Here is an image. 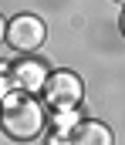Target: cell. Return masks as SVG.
Returning a JSON list of instances; mask_svg holds the SVG:
<instances>
[{
  "label": "cell",
  "instance_id": "8992f818",
  "mask_svg": "<svg viewBox=\"0 0 125 145\" xmlns=\"http://www.w3.org/2000/svg\"><path fill=\"white\" fill-rule=\"evenodd\" d=\"M81 121V111L78 108H58V111H47V142H71V132L75 125Z\"/></svg>",
  "mask_w": 125,
  "mask_h": 145
},
{
  "label": "cell",
  "instance_id": "3957f363",
  "mask_svg": "<svg viewBox=\"0 0 125 145\" xmlns=\"http://www.w3.org/2000/svg\"><path fill=\"white\" fill-rule=\"evenodd\" d=\"M3 44L14 54H37L44 44H47V24H44L37 14H17V17L7 20Z\"/></svg>",
  "mask_w": 125,
  "mask_h": 145
},
{
  "label": "cell",
  "instance_id": "ba28073f",
  "mask_svg": "<svg viewBox=\"0 0 125 145\" xmlns=\"http://www.w3.org/2000/svg\"><path fill=\"white\" fill-rule=\"evenodd\" d=\"M3 37H7V17L0 14V44H3Z\"/></svg>",
  "mask_w": 125,
  "mask_h": 145
},
{
  "label": "cell",
  "instance_id": "6da1fadb",
  "mask_svg": "<svg viewBox=\"0 0 125 145\" xmlns=\"http://www.w3.org/2000/svg\"><path fill=\"white\" fill-rule=\"evenodd\" d=\"M0 132L10 142H34L47 132V105L41 95L10 91L0 101Z\"/></svg>",
  "mask_w": 125,
  "mask_h": 145
},
{
  "label": "cell",
  "instance_id": "52a82bcc",
  "mask_svg": "<svg viewBox=\"0 0 125 145\" xmlns=\"http://www.w3.org/2000/svg\"><path fill=\"white\" fill-rule=\"evenodd\" d=\"M10 91H17V84H14V78L10 74H0V101L10 95Z\"/></svg>",
  "mask_w": 125,
  "mask_h": 145
},
{
  "label": "cell",
  "instance_id": "5b68a950",
  "mask_svg": "<svg viewBox=\"0 0 125 145\" xmlns=\"http://www.w3.org/2000/svg\"><path fill=\"white\" fill-rule=\"evenodd\" d=\"M71 142L75 145H112L115 135H112V128H108L105 121H98V118H81V121L75 125V132H71Z\"/></svg>",
  "mask_w": 125,
  "mask_h": 145
},
{
  "label": "cell",
  "instance_id": "9c48e42d",
  "mask_svg": "<svg viewBox=\"0 0 125 145\" xmlns=\"http://www.w3.org/2000/svg\"><path fill=\"white\" fill-rule=\"evenodd\" d=\"M0 74H10V61H0Z\"/></svg>",
  "mask_w": 125,
  "mask_h": 145
},
{
  "label": "cell",
  "instance_id": "7a4b0ae2",
  "mask_svg": "<svg viewBox=\"0 0 125 145\" xmlns=\"http://www.w3.org/2000/svg\"><path fill=\"white\" fill-rule=\"evenodd\" d=\"M47 111H58V108H81L84 101V81L81 74L68 71V68H58V71L47 74V84L41 91Z\"/></svg>",
  "mask_w": 125,
  "mask_h": 145
},
{
  "label": "cell",
  "instance_id": "277c9868",
  "mask_svg": "<svg viewBox=\"0 0 125 145\" xmlns=\"http://www.w3.org/2000/svg\"><path fill=\"white\" fill-rule=\"evenodd\" d=\"M47 74H51V68L44 64L41 57H34V54H20V57L10 64V78H14V84H17L20 91H31V95H41V91H44Z\"/></svg>",
  "mask_w": 125,
  "mask_h": 145
},
{
  "label": "cell",
  "instance_id": "30bf717a",
  "mask_svg": "<svg viewBox=\"0 0 125 145\" xmlns=\"http://www.w3.org/2000/svg\"><path fill=\"white\" fill-rule=\"evenodd\" d=\"M118 27H122V37H125V7H122V17H118Z\"/></svg>",
  "mask_w": 125,
  "mask_h": 145
}]
</instances>
